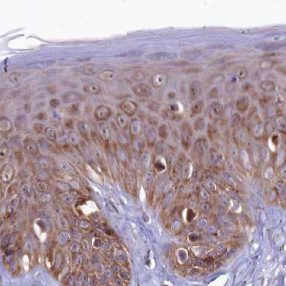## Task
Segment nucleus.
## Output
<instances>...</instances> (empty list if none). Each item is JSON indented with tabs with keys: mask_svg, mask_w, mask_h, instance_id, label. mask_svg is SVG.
<instances>
[{
	"mask_svg": "<svg viewBox=\"0 0 286 286\" xmlns=\"http://www.w3.org/2000/svg\"><path fill=\"white\" fill-rule=\"evenodd\" d=\"M77 125H78L77 127H78L79 130L80 131V132L82 134V135H84V134H87V130H88V127H87V125L86 124L84 123V122H79Z\"/></svg>",
	"mask_w": 286,
	"mask_h": 286,
	"instance_id": "obj_37",
	"label": "nucleus"
},
{
	"mask_svg": "<svg viewBox=\"0 0 286 286\" xmlns=\"http://www.w3.org/2000/svg\"><path fill=\"white\" fill-rule=\"evenodd\" d=\"M201 195H202V197H203V198H205V199H207V198H208L207 192H206L205 190H203V191H202Z\"/></svg>",
	"mask_w": 286,
	"mask_h": 286,
	"instance_id": "obj_52",
	"label": "nucleus"
},
{
	"mask_svg": "<svg viewBox=\"0 0 286 286\" xmlns=\"http://www.w3.org/2000/svg\"><path fill=\"white\" fill-rule=\"evenodd\" d=\"M99 70V67L95 64H87L82 67V72L86 75H93Z\"/></svg>",
	"mask_w": 286,
	"mask_h": 286,
	"instance_id": "obj_14",
	"label": "nucleus"
},
{
	"mask_svg": "<svg viewBox=\"0 0 286 286\" xmlns=\"http://www.w3.org/2000/svg\"><path fill=\"white\" fill-rule=\"evenodd\" d=\"M117 156L119 157L120 160H122V162H124L125 160H127V154L124 149L123 148L120 147L119 149H117Z\"/></svg>",
	"mask_w": 286,
	"mask_h": 286,
	"instance_id": "obj_34",
	"label": "nucleus"
},
{
	"mask_svg": "<svg viewBox=\"0 0 286 286\" xmlns=\"http://www.w3.org/2000/svg\"><path fill=\"white\" fill-rule=\"evenodd\" d=\"M39 163H40V165L42 167V168L47 169L49 167V163L47 159L44 158V157H41V158L39 159Z\"/></svg>",
	"mask_w": 286,
	"mask_h": 286,
	"instance_id": "obj_41",
	"label": "nucleus"
},
{
	"mask_svg": "<svg viewBox=\"0 0 286 286\" xmlns=\"http://www.w3.org/2000/svg\"><path fill=\"white\" fill-rule=\"evenodd\" d=\"M140 122L137 120H134L131 123V126H130V132H131L132 135H137L140 130Z\"/></svg>",
	"mask_w": 286,
	"mask_h": 286,
	"instance_id": "obj_26",
	"label": "nucleus"
},
{
	"mask_svg": "<svg viewBox=\"0 0 286 286\" xmlns=\"http://www.w3.org/2000/svg\"><path fill=\"white\" fill-rule=\"evenodd\" d=\"M37 117L40 120H43V119H44V117H45V118L47 117V116L44 113H40L37 115Z\"/></svg>",
	"mask_w": 286,
	"mask_h": 286,
	"instance_id": "obj_53",
	"label": "nucleus"
},
{
	"mask_svg": "<svg viewBox=\"0 0 286 286\" xmlns=\"http://www.w3.org/2000/svg\"><path fill=\"white\" fill-rule=\"evenodd\" d=\"M44 134L47 139L51 142H54L57 139V133L52 127H46L44 130Z\"/></svg>",
	"mask_w": 286,
	"mask_h": 286,
	"instance_id": "obj_19",
	"label": "nucleus"
},
{
	"mask_svg": "<svg viewBox=\"0 0 286 286\" xmlns=\"http://www.w3.org/2000/svg\"><path fill=\"white\" fill-rule=\"evenodd\" d=\"M33 130L35 134H41L43 132V124L36 122L33 125Z\"/></svg>",
	"mask_w": 286,
	"mask_h": 286,
	"instance_id": "obj_36",
	"label": "nucleus"
},
{
	"mask_svg": "<svg viewBox=\"0 0 286 286\" xmlns=\"http://www.w3.org/2000/svg\"><path fill=\"white\" fill-rule=\"evenodd\" d=\"M117 122L118 126L121 129H126L128 126V120L127 116L123 113H118L117 116Z\"/></svg>",
	"mask_w": 286,
	"mask_h": 286,
	"instance_id": "obj_17",
	"label": "nucleus"
},
{
	"mask_svg": "<svg viewBox=\"0 0 286 286\" xmlns=\"http://www.w3.org/2000/svg\"><path fill=\"white\" fill-rule=\"evenodd\" d=\"M281 175L282 176H286V165L281 170Z\"/></svg>",
	"mask_w": 286,
	"mask_h": 286,
	"instance_id": "obj_54",
	"label": "nucleus"
},
{
	"mask_svg": "<svg viewBox=\"0 0 286 286\" xmlns=\"http://www.w3.org/2000/svg\"><path fill=\"white\" fill-rule=\"evenodd\" d=\"M11 124L9 120L2 118L0 121V129L2 132H8L11 130Z\"/></svg>",
	"mask_w": 286,
	"mask_h": 286,
	"instance_id": "obj_23",
	"label": "nucleus"
},
{
	"mask_svg": "<svg viewBox=\"0 0 286 286\" xmlns=\"http://www.w3.org/2000/svg\"><path fill=\"white\" fill-rule=\"evenodd\" d=\"M65 126L67 128H72L73 127V121L72 120H67L65 122Z\"/></svg>",
	"mask_w": 286,
	"mask_h": 286,
	"instance_id": "obj_48",
	"label": "nucleus"
},
{
	"mask_svg": "<svg viewBox=\"0 0 286 286\" xmlns=\"http://www.w3.org/2000/svg\"><path fill=\"white\" fill-rule=\"evenodd\" d=\"M177 56V54L172 53V52H155L149 54L147 57L149 59H172Z\"/></svg>",
	"mask_w": 286,
	"mask_h": 286,
	"instance_id": "obj_6",
	"label": "nucleus"
},
{
	"mask_svg": "<svg viewBox=\"0 0 286 286\" xmlns=\"http://www.w3.org/2000/svg\"><path fill=\"white\" fill-rule=\"evenodd\" d=\"M167 135V132L166 127H165V125H162V127H160V128H159V135H160L161 137H166Z\"/></svg>",
	"mask_w": 286,
	"mask_h": 286,
	"instance_id": "obj_44",
	"label": "nucleus"
},
{
	"mask_svg": "<svg viewBox=\"0 0 286 286\" xmlns=\"http://www.w3.org/2000/svg\"><path fill=\"white\" fill-rule=\"evenodd\" d=\"M203 102L202 101H198L195 104H193L192 108V113L197 114L199 113L203 110Z\"/></svg>",
	"mask_w": 286,
	"mask_h": 286,
	"instance_id": "obj_29",
	"label": "nucleus"
},
{
	"mask_svg": "<svg viewBox=\"0 0 286 286\" xmlns=\"http://www.w3.org/2000/svg\"><path fill=\"white\" fill-rule=\"evenodd\" d=\"M24 151L27 155L35 156L39 153L38 146L32 140H27L24 143Z\"/></svg>",
	"mask_w": 286,
	"mask_h": 286,
	"instance_id": "obj_8",
	"label": "nucleus"
},
{
	"mask_svg": "<svg viewBox=\"0 0 286 286\" xmlns=\"http://www.w3.org/2000/svg\"><path fill=\"white\" fill-rule=\"evenodd\" d=\"M18 204H19L18 198H16V199L13 200L12 201H11L10 203H9L8 206H7V213L8 214V215H10V214L13 213V212L16 210L17 207L18 206Z\"/></svg>",
	"mask_w": 286,
	"mask_h": 286,
	"instance_id": "obj_24",
	"label": "nucleus"
},
{
	"mask_svg": "<svg viewBox=\"0 0 286 286\" xmlns=\"http://www.w3.org/2000/svg\"><path fill=\"white\" fill-rule=\"evenodd\" d=\"M100 79L104 82L112 81L116 77V73L111 69H105L100 75Z\"/></svg>",
	"mask_w": 286,
	"mask_h": 286,
	"instance_id": "obj_15",
	"label": "nucleus"
},
{
	"mask_svg": "<svg viewBox=\"0 0 286 286\" xmlns=\"http://www.w3.org/2000/svg\"><path fill=\"white\" fill-rule=\"evenodd\" d=\"M135 55H138V53H137L136 52H130L129 53L121 54V55H120V56H135Z\"/></svg>",
	"mask_w": 286,
	"mask_h": 286,
	"instance_id": "obj_50",
	"label": "nucleus"
},
{
	"mask_svg": "<svg viewBox=\"0 0 286 286\" xmlns=\"http://www.w3.org/2000/svg\"><path fill=\"white\" fill-rule=\"evenodd\" d=\"M202 209H203L204 211L208 212V211H210V205L208 203H204L202 205Z\"/></svg>",
	"mask_w": 286,
	"mask_h": 286,
	"instance_id": "obj_46",
	"label": "nucleus"
},
{
	"mask_svg": "<svg viewBox=\"0 0 286 286\" xmlns=\"http://www.w3.org/2000/svg\"><path fill=\"white\" fill-rule=\"evenodd\" d=\"M50 104L52 108H57V106L59 105V101L57 99H52V100H50Z\"/></svg>",
	"mask_w": 286,
	"mask_h": 286,
	"instance_id": "obj_45",
	"label": "nucleus"
},
{
	"mask_svg": "<svg viewBox=\"0 0 286 286\" xmlns=\"http://www.w3.org/2000/svg\"><path fill=\"white\" fill-rule=\"evenodd\" d=\"M162 116L165 119L167 120H174L175 117V114L172 110H165L162 112Z\"/></svg>",
	"mask_w": 286,
	"mask_h": 286,
	"instance_id": "obj_33",
	"label": "nucleus"
},
{
	"mask_svg": "<svg viewBox=\"0 0 286 286\" xmlns=\"http://www.w3.org/2000/svg\"><path fill=\"white\" fill-rule=\"evenodd\" d=\"M201 85L198 82H192L189 86L190 96L192 99H195L201 94Z\"/></svg>",
	"mask_w": 286,
	"mask_h": 286,
	"instance_id": "obj_9",
	"label": "nucleus"
},
{
	"mask_svg": "<svg viewBox=\"0 0 286 286\" xmlns=\"http://www.w3.org/2000/svg\"><path fill=\"white\" fill-rule=\"evenodd\" d=\"M248 72L247 71V69H244V68H240L239 69L238 71H237V75L240 78H246V77L248 76Z\"/></svg>",
	"mask_w": 286,
	"mask_h": 286,
	"instance_id": "obj_38",
	"label": "nucleus"
},
{
	"mask_svg": "<svg viewBox=\"0 0 286 286\" xmlns=\"http://www.w3.org/2000/svg\"><path fill=\"white\" fill-rule=\"evenodd\" d=\"M66 150L67 151V153L68 155H69V157L72 159L77 166L80 167V168H84V167H85V162H84L81 155H79L77 151L74 150L73 149L70 148L69 147H68V149H66Z\"/></svg>",
	"mask_w": 286,
	"mask_h": 286,
	"instance_id": "obj_4",
	"label": "nucleus"
},
{
	"mask_svg": "<svg viewBox=\"0 0 286 286\" xmlns=\"http://www.w3.org/2000/svg\"><path fill=\"white\" fill-rule=\"evenodd\" d=\"M77 111H78V105H77V104H73V105L69 108V112H72V113H75Z\"/></svg>",
	"mask_w": 286,
	"mask_h": 286,
	"instance_id": "obj_47",
	"label": "nucleus"
},
{
	"mask_svg": "<svg viewBox=\"0 0 286 286\" xmlns=\"http://www.w3.org/2000/svg\"><path fill=\"white\" fill-rule=\"evenodd\" d=\"M60 198H61L62 201H64V203L68 204V205H71V204H72L74 201H75V197H74L72 194L69 193L62 194Z\"/></svg>",
	"mask_w": 286,
	"mask_h": 286,
	"instance_id": "obj_25",
	"label": "nucleus"
},
{
	"mask_svg": "<svg viewBox=\"0 0 286 286\" xmlns=\"http://www.w3.org/2000/svg\"><path fill=\"white\" fill-rule=\"evenodd\" d=\"M120 109L123 111L124 114L129 116L133 115L137 110V105L134 102L130 100H125L120 104Z\"/></svg>",
	"mask_w": 286,
	"mask_h": 286,
	"instance_id": "obj_3",
	"label": "nucleus"
},
{
	"mask_svg": "<svg viewBox=\"0 0 286 286\" xmlns=\"http://www.w3.org/2000/svg\"><path fill=\"white\" fill-rule=\"evenodd\" d=\"M111 114L110 109L104 105L97 107L95 111V117L97 120L102 121L108 119Z\"/></svg>",
	"mask_w": 286,
	"mask_h": 286,
	"instance_id": "obj_1",
	"label": "nucleus"
},
{
	"mask_svg": "<svg viewBox=\"0 0 286 286\" xmlns=\"http://www.w3.org/2000/svg\"><path fill=\"white\" fill-rule=\"evenodd\" d=\"M9 240H10V236H9V235H5V237L2 239V242H1L2 248H5L7 246V245H8V243H9Z\"/></svg>",
	"mask_w": 286,
	"mask_h": 286,
	"instance_id": "obj_40",
	"label": "nucleus"
},
{
	"mask_svg": "<svg viewBox=\"0 0 286 286\" xmlns=\"http://www.w3.org/2000/svg\"><path fill=\"white\" fill-rule=\"evenodd\" d=\"M165 81H166V76L164 74H157L155 75L154 77H153L152 79V84L155 87H162L163 85H164Z\"/></svg>",
	"mask_w": 286,
	"mask_h": 286,
	"instance_id": "obj_13",
	"label": "nucleus"
},
{
	"mask_svg": "<svg viewBox=\"0 0 286 286\" xmlns=\"http://www.w3.org/2000/svg\"><path fill=\"white\" fill-rule=\"evenodd\" d=\"M92 140H94V142L97 145H102L103 143H104V140H103V137L102 136H100L99 134L96 133V132H92Z\"/></svg>",
	"mask_w": 286,
	"mask_h": 286,
	"instance_id": "obj_31",
	"label": "nucleus"
},
{
	"mask_svg": "<svg viewBox=\"0 0 286 286\" xmlns=\"http://www.w3.org/2000/svg\"><path fill=\"white\" fill-rule=\"evenodd\" d=\"M97 131H98L99 135L100 136H102L103 138H105V139H108L110 137V128L108 127V124L104 123V122H101V123H99L97 124Z\"/></svg>",
	"mask_w": 286,
	"mask_h": 286,
	"instance_id": "obj_12",
	"label": "nucleus"
},
{
	"mask_svg": "<svg viewBox=\"0 0 286 286\" xmlns=\"http://www.w3.org/2000/svg\"><path fill=\"white\" fill-rule=\"evenodd\" d=\"M59 165L62 170L66 171V172L70 173V174H76V173H77L75 167H74L72 165L70 164V163L67 162L66 160H64V159H60Z\"/></svg>",
	"mask_w": 286,
	"mask_h": 286,
	"instance_id": "obj_18",
	"label": "nucleus"
},
{
	"mask_svg": "<svg viewBox=\"0 0 286 286\" xmlns=\"http://www.w3.org/2000/svg\"><path fill=\"white\" fill-rule=\"evenodd\" d=\"M237 107L238 109L240 111L246 110L248 107V100L246 97H240L237 102Z\"/></svg>",
	"mask_w": 286,
	"mask_h": 286,
	"instance_id": "obj_22",
	"label": "nucleus"
},
{
	"mask_svg": "<svg viewBox=\"0 0 286 286\" xmlns=\"http://www.w3.org/2000/svg\"><path fill=\"white\" fill-rule=\"evenodd\" d=\"M22 74L17 72L11 73L8 78L9 82L11 83L14 85H18L21 82V81H22Z\"/></svg>",
	"mask_w": 286,
	"mask_h": 286,
	"instance_id": "obj_20",
	"label": "nucleus"
},
{
	"mask_svg": "<svg viewBox=\"0 0 286 286\" xmlns=\"http://www.w3.org/2000/svg\"><path fill=\"white\" fill-rule=\"evenodd\" d=\"M83 97H84L83 95L79 94V93L71 92H67V93H66V94L62 95V100H63L65 103H71V102H77V101L83 100L84 99Z\"/></svg>",
	"mask_w": 286,
	"mask_h": 286,
	"instance_id": "obj_7",
	"label": "nucleus"
},
{
	"mask_svg": "<svg viewBox=\"0 0 286 286\" xmlns=\"http://www.w3.org/2000/svg\"><path fill=\"white\" fill-rule=\"evenodd\" d=\"M9 152V147L7 144L3 143L0 147V158L2 159L7 156Z\"/></svg>",
	"mask_w": 286,
	"mask_h": 286,
	"instance_id": "obj_27",
	"label": "nucleus"
},
{
	"mask_svg": "<svg viewBox=\"0 0 286 286\" xmlns=\"http://www.w3.org/2000/svg\"><path fill=\"white\" fill-rule=\"evenodd\" d=\"M185 56L187 58H189V59H194V58H197L198 56H200L201 54V52L200 51H198V50H190L189 52H185Z\"/></svg>",
	"mask_w": 286,
	"mask_h": 286,
	"instance_id": "obj_30",
	"label": "nucleus"
},
{
	"mask_svg": "<svg viewBox=\"0 0 286 286\" xmlns=\"http://www.w3.org/2000/svg\"><path fill=\"white\" fill-rule=\"evenodd\" d=\"M83 91L88 95H97L100 92L101 89L100 87L97 84L90 83L84 86Z\"/></svg>",
	"mask_w": 286,
	"mask_h": 286,
	"instance_id": "obj_11",
	"label": "nucleus"
},
{
	"mask_svg": "<svg viewBox=\"0 0 286 286\" xmlns=\"http://www.w3.org/2000/svg\"><path fill=\"white\" fill-rule=\"evenodd\" d=\"M112 271L114 272V273H117V272H120V268L117 265L115 264L112 267Z\"/></svg>",
	"mask_w": 286,
	"mask_h": 286,
	"instance_id": "obj_49",
	"label": "nucleus"
},
{
	"mask_svg": "<svg viewBox=\"0 0 286 286\" xmlns=\"http://www.w3.org/2000/svg\"><path fill=\"white\" fill-rule=\"evenodd\" d=\"M152 180H153V172H147V174L146 175L145 178V182L148 185L152 182Z\"/></svg>",
	"mask_w": 286,
	"mask_h": 286,
	"instance_id": "obj_43",
	"label": "nucleus"
},
{
	"mask_svg": "<svg viewBox=\"0 0 286 286\" xmlns=\"http://www.w3.org/2000/svg\"><path fill=\"white\" fill-rule=\"evenodd\" d=\"M37 189L40 190V192H45L47 190V184L44 183L43 182H40L37 183Z\"/></svg>",
	"mask_w": 286,
	"mask_h": 286,
	"instance_id": "obj_42",
	"label": "nucleus"
},
{
	"mask_svg": "<svg viewBox=\"0 0 286 286\" xmlns=\"http://www.w3.org/2000/svg\"><path fill=\"white\" fill-rule=\"evenodd\" d=\"M68 138H69V143H70L72 145H75V146L79 145L81 142L80 137H79V135L75 132H69V135H68Z\"/></svg>",
	"mask_w": 286,
	"mask_h": 286,
	"instance_id": "obj_21",
	"label": "nucleus"
},
{
	"mask_svg": "<svg viewBox=\"0 0 286 286\" xmlns=\"http://www.w3.org/2000/svg\"><path fill=\"white\" fill-rule=\"evenodd\" d=\"M53 63L54 61H52V60H44V61L32 62V63L26 65V67L32 69H44V68H47L50 67V66H51L52 65H53Z\"/></svg>",
	"mask_w": 286,
	"mask_h": 286,
	"instance_id": "obj_10",
	"label": "nucleus"
},
{
	"mask_svg": "<svg viewBox=\"0 0 286 286\" xmlns=\"http://www.w3.org/2000/svg\"><path fill=\"white\" fill-rule=\"evenodd\" d=\"M133 77V78L135 79L136 81H141V80H143L144 78H145V74H144L143 72H141V71L136 72L134 74L133 77Z\"/></svg>",
	"mask_w": 286,
	"mask_h": 286,
	"instance_id": "obj_39",
	"label": "nucleus"
},
{
	"mask_svg": "<svg viewBox=\"0 0 286 286\" xmlns=\"http://www.w3.org/2000/svg\"><path fill=\"white\" fill-rule=\"evenodd\" d=\"M222 112V107L218 103L215 102L212 104L210 110V114L213 119H217L220 115Z\"/></svg>",
	"mask_w": 286,
	"mask_h": 286,
	"instance_id": "obj_16",
	"label": "nucleus"
},
{
	"mask_svg": "<svg viewBox=\"0 0 286 286\" xmlns=\"http://www.w3.org/2000/svg\"><path fill=\"white\" fill-rule=\"evenodd\" d=\"M133 91L138 96H149L151 94V88L147 84H140L134 87Z\"/></svg>",
	"mask_w": 286,
	"mask_h": 286,
	"instance_id": "obj_5",
	"label": "nucleus"
},
{
	"mask_svg": "<svg viewBox=\"0 0 286 286\" xmlns=\"http://www.w3.org/2000/svg\"><path fill=\"white\" fill-rule=\"evenodd\" d=\"M260 87L264 90H270L273 89V84L270 81H264L260 84Z\"/></svg>",
	"mask_w": 286,
	"mask_h": 286,
	"instance_id": "obj_35",
	"label": "nucleus"
},
{
	"mask_svg": "<svg viewBox=\"0 0 286 286\" xmlns=\"http://www.w3.org/2000/svg\"><path fill=\"white\" fill-rule=\"evenodd\" d=\"M207 185V188H209L211 191H213V190L215 189V184H214V182H211L210 184Z\"/></svg>",
	"mask_w": 286,
	"mask_h": 286,
	"instance_id": "obj_51",
	"label": "nucleus"
},
{
	"mask_svg": "<svg viewBox=\"0 0 286 286\" xmlns=\"http://www.w3.org/2000/svg\"><path fill=\"white\" fill-rule=\"evenodd\" d=\"M59 236V243L62 246H66V245L69 243V241L70 240V239H69V235L66 232L62 233Z\"/></svg>",
	"mask_w": 286,
	"mask_h": 286,
	"instance_id": "obj_28",
	"label": "nucleus"
},
{
	"mask_svg": "<svg viewBox=\"0 0 286 286\" xmlns=\"http://www.w3.org/2000/svg\"><path fill=\"white\" fill-rule=\"evenodd\" d=\"M21 191L24 195L27 196V197H30V196H31V194H32V189H31V187L28 184H24L22 185V187H21Z\"/></svg>",
	"mask_w": 286,
	"mask_h": 286,
	"instance_id": "obj_32",
	"label": "nucleus"
},
{
	"mask_svg": "<svg viewBox=\"0 0 286 286\" xmlns=\"http://www.w3.org/2000/svg\"><path fill=\"white\" fill-rule=\"evenodd\" d=\"M1 179L3 182H8L14 176V169L10 164H6L1 170Z\"/></svg>",
	"mask_w": 286,
	"mask_h": 286,
	"instance_id": "obj_2",
	"label": "nucleus"
}]
</instances>
